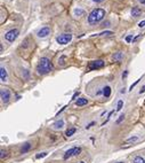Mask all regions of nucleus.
<instances>
[{"label":"nucleus","mask_w":145,"mask_h":163,"mask_svg":"<svg viewBox=\"0 0 145 163\" xmlns=\"http://www.w3.org/2000/svg\"><path fill=\"white\" fill-rule=\"evenodd\" d=\"M53 69L52 66V62L48 57H41L39 60V63L37 66V71L39 75H46V74H49Z\"/></svg>","instance_id":"obj_1"},{"label":"nucleus","mask_w":145,"mask_h":163,"mask_svg":"<svg viewBox=\"0 0 145 163\" xmlns=\"http://www.w3.org/2000/svg\"><path fill=\"white\" fill-rule=\"evenodd\" d=\"M105 17V11L102 8H96L88 15V22L89 24H96L99 21H102Z\"/></svg>","instance_id":"obj_2"},{"label":"nucleus","mask_w":145,"mask_h":163,"mask_svg":"<svg viewBox=\"0 0 145 163\" xmlns=\"http://www.w3.org/2000/svg\"><path fill=\"white\" fill-rule=\"evenodd\" d=\"M72 39V35L70 33H63V35H60L57 38H56V41L60 44V45H66L69 44Z\"/></svg>","instance_id":"obj_3"},{"label":"nucleus","mask_w":145,"mask_h":163,"mask_svg":"<svg viewBox=\"0 0 145 163\" xmlns=\"http://www.w3.org/2000/svg\"><path fill=\"white\" fill-rule=\"evenodd\" d=\"M17 36H18V30L17 29H12V30H9L8 32L5 33V39L7 41H9V43H13L17 38Z\"/></svg>","instance_id":"obj_4"},{"label":"nucleus","mask_w":145,"mask_h":163,"mask_svg":"<svg viewBox=\"0 0 145 163\" xmlns=\"http://www.w3.org/2000/svg\"><path fill=\"white\" fill-rule=\"evenodd\" d=\"M81 153V148L80 147H72L69 150H66L65 154H64V160H67L72 156H76V155H79Z\"/></svg>","instance_id":"obj_5"},{"label":"nucleus","mask_w":145,"mask_h":163,"mask_svg":"<svg viewBox=\"0 0 145 163\" xmlns=\"http://www.w3.org/2000/svg\"><path fill=\"white\" fill-rule=\"evenodd\" d=\"M0 98H1V101L4 103H7L11 99V92L7 90V89H1L0 91Z\"/></svg>","instance_id":"obj_6"},{"label":"nucleus","mask_w":145,"mask_h":163,"mask_svg":"<svg viewBox=\"0 0 145 163\" xmlns=\"http://www.w3.org/2000/svg\"><path fill=\"white\" fill-rule=\"evenodd\" d=\"M102 67H104V61H102V60H96V61H92V62L89 63L88 69H89V70H94V69H99V68H102Z\"/></svg>","instance_id":"obj_7"},{"label":"nucleus","mask_w":145,"mask_h":163,"mask_svg":"<svg viewBox=\"0 0 145 163\" xmlns=\"http://www.w3.org/2000/svg\"><path fill=\"white\" fill-rule=\"evenodd\" d=\"M48 35H50V28H48V27L41 28L39 31L37 32V36H38L39 38H46Z\"/></svg>","instance_id":"obj_8"},{"label":"nucleus","mask_w":145,"mask_h":163,"mask_svg":"<svg viewBox=\"0 0 145 163\" xmlns=\"http://www.w3.org/2000/svg\"><path fill=\"white\" fill-rule=\"evenodd\" d=\"M53 128L55 130H61L64 128V121L63 120H58L53 124Z\"/></svg>","instance_id":"obj_9"},{"label":"nucleus","mask_w":145,"mask_h":163,"mask_svg":"<svg viewBox=\"0 0 145 163\" xmlns=\"http://www.w3.org/2000/svg\"><path fill=\"white\" fill-rule=\"evenodd\" d=\"M87 103H88V100H87L86 98H79V99H77V100H76V105H77L78 107L86 106Z\"/></svg>","instance_id":"obj_10"},{"label":"nucleus","mask_w":145,"mask_h":163,"mask_svg":"<svg viewBox=\"0 0 145 163\" xmlns=\"http://www.w3.org/2000/svg\"><path fill=\"white\" fill-rule=\"evenodd\" d=\"M0 79L1 82H7V70L4 67H1L0 69Z\"/></svg>","instance_id":"obj_11"},{"label":"nucleus","mask_w":145,"mask_h":163,"mask_svg":"<svg viewBox=\"0 0 145 163\" xmlns=\"http://www.w3.org/2000/svg\"><path fill=\"white\" fill-rule=\"evenodd\" d=\"M112 59H113L116 62H120V61L123 59V53H122V52H117V53L113 54Z\"/></svg>","instance_id":"obj_12"},{"label":"nucleus","mask_w":145,"mask_h":163,"mask_svg":"<svg viewBox=\"0 0 145 163\" xmlns=\"http://www.w3.org/2000/svg\"><path fill=\"white\" fill-rule=\"evenodd\" d=\"M141 14H142V11H141L138 7H132V16H134V17H138V16H141Z\"/></svg>","instance_id":"obj_13"},{"label":"nucleus","mask_w":145,"mask_h":163,"mask_svg":"<svg viewBox=\"0 0 145 163\" xmlns=\"http://www.w3.org/2000/svg\"><path fill=\"white\" fill-rule=\"evenodd\" d=\"M31 147H32V145L30 144V142H25L23 146H22V148H21V153H27V152H29V150H31Z\"/></svg>","instance_id":"obj_14"},{"label":"nucleus","mask_w":145,"mask_h":163,"mask_svg":"<svg viewBox=\"0 0 145 163\" xmlns=\"http://www.w3.org/2000/svg\"><path fill=\"white\" fill-rule=\"evenodd\" d=\"M76 131H77V129H76V128H70V129H67V130L65 131V136L66 137L73 136V135L76 133Z\"/></svg>","instance_id":"obj_15"},{"label":"nucleus","mask_w":145,"mask_h":163,"mask_svg":"<svg viewBox=\"0 0 145 163\" xmlns=\"http://www.w3.org/2000/svg\"><path fill=\"white\" fill-rule=\"evenodd\" d=\"M132 163H145V159L144 157H142V156H139V155H137V156L134 157Z\"/></svg>","instance_id":"obj_16"},{"label":"nucleus","mask_w":145,"mask_h":163,"mask_svg":"<svg viewBox=\"0 0 145 163\" xmlns=\"http://www.w3.org/2000/svg\"><path fill=\"white\" fill-rule=\"evenodd\" d=\"M103 95H104L105 98H109V96L111 95V87H110V86H105V87L103 89Z\"/></svg>","instance_id":"obj_17"},{"label":"nucleus","mask_w":145,"mask_h":163,"mask_svg":"<svg viewBox=\"0 0 145 163\" xmlns=\"http://www.w3.org/2000/svg\"><path fill=\"white\" fill-rule=\"evenodd\" d=\"M138 139H139V138H138L137 136H132L126 140V144H129V142H136V141H138Z\"/></svg>","instance_id":"obj_18"},{"label":"nucleus","mask_w":145,"mask_h":163,"mask_svg":"<svg viewBox=\"0 0 145 163\" xmlns=\"http://www.w3.org/2000/svg\"><path fill=\"white\" fill-rule=\"evenodd\" d=\"M66 60H67V57H66L65 55H62V56L60 57V60H58V63H60L61 66H64L66 63Z\"/></svg>","instance_id":"obj_19"},{"label":"nucleus","mask_w":145,"mask_h":163,"mask_svg":"<svg viewBox=\"0 0 145 163\" xmlns=\"http://www.w3.org/2000/svg\"><path fill=\"white\" fill-rule=\"evenodd\" d=\"M122 106H123V101H122V100H119V101H118V106H117V110H121Z\"/></svg>","instance_id":"obj_20"},{"label":"nucleus","mask_w":145,"mask_h":163,"mask_svg":"<svg viewBox=\"0 0 145 163\" xmlns=\"http://www.w3.org/2000/svg\"><path fill=\"white\" fill-rule=\"evenodd\" d=\"M123 120H125V115L122 114V115H120V116H119V118L117 120V124H120V123L122 122Z\"/></svg>","instance_id":"obj_21"},{"label":"nucleus","mask_w":145,"mask_h":163,"mask_svg":"<svg viewBox=\"0 0 145 163\" xmlns=\"http://www.w3.org/2000/svg\"><path fill=\"white\" fill-rule=\"evenodd\" d=\"M6 156H7V152H6V150H1V155H0L1 160H4Z\"/></svg>","instance_id":"obj_22"},{"label":"nucleus","mask_w":145,"mask_h":163,"mask_svg":"<svg viewBox=\"0 0 145 163\" xmlns=\"http://www.w3.org/2000/svg\"><path fill=\"white\" fill-rule=\"evenodd\" d=\"M46 155H47V153H40V154H38L36 157H37V159H41V157H45Z\"/></svg>","instance_id":"obj_23"},{"label":"nucleus","mask_w":145,"mask_h":163,"mask_svg":"<svg viewBox=\"0 0 145 163\" xmlns=\"http://www.w3.org/2000/svg\"><path fill=\"white\" fill-rule=\"evenodd\" d=\"M132 40V35H129V36L126 37V41H127V43H130Z\"/></svg>","instance_id":"obj_24"},{"label":"nucleus","mask_w":145,"mask_h":163,"mask_svg":"<svg viewBox=\"0 0 145 163\" xmlns=\"http://www.w3.org/2000/svg\"><path fill=\"white\" fill-rule=\"evenodd\" d=\"M138 27L139 28H144L145 27V20H143L142 22H139V23H138Z\"/></svg>","instance_id":"obj_25"},{"label":"nucleus","mask_w":145,"mask_h":163,"mask_svg":"<svg viewBox=\"0 0 145 163\" xmlns=\"http://www.w3.org/2000/svg\"><path fill=\"white\" fill-rule=\"evenodd\" d=\"M78 95H79V92H77V93H74V94H73V96H72V100H76Z\"/></svg>","instance_id":"obj_26"},{"label":"nucleus","mask_w":145,"mask_h":163,"mask_svg":"<svg viewBox=\"0 0 145 163\" xmlns=\"http://www.w3.org/2000/svg\"><path fill=\"white\" fill-rule=\"evenodd\" d=\"M144 92H145V85H144V86H143V87H142V89H141V91H139V93L142 94V93H144Z\"/></svg>","instance_id":"obj_27"},{"label":"nucleus","mask_w":145,"mask_h":163,"mask_svg":"<svg viewBox=\"0 0 145 163\" xmlns=\"http://www.w3.org/2000/svg\"><path fill=\"white\" fill-rule=\"evenodd\" d=\"M94 2H96V4H101V2H103L104 0H92Z\"/></svg>","instance_id":"obj_28"},{"label":"nucleus","mask_w":145,"mask_h":163,"mask_svg":"<svg viewBox=\"0 0 145 163\" xmlns=\"http://www.w3.org/2000/svg\"><path fill=\"white\" fill-rule=\"evenodd\" d=\"M109 24H110V22H106V23H103V24H102V27H109Z\"/></svg>","instance_id":"obj_29"},{"label":"nucleus","mask_w":145,"mask_h":163,"mask_svg":"<svg viewBox=\"0 0 145 163\" xmlns=\"http://www.w3.org/2000/svg\"><path fill=\"white\" fill-rule=\"evenodd\" d=\"M137 1H138V2H141V4H144V5H145V0H137Z\"/></svg>","instance_id":"obj_30"},{"label":"nucleus","mask_w":145,"mask_h":163,"mask_svg":"<svg viewBox=\"0 0 145 163\" xmlns=\"http://www.w3.org/2000/svg\"><path fill=\"white\" fill-rule=\"evenodd\" d=\"M79 163H86V162H83V161H81V162H79Z\"/></svg>","instance_id":"obj_31"},{"label":"nucleus","mask_w":145,"mask_h":163,"mask_svg":"<svg viewBox=\"0 0 145 163\" xmlns=\"http://www.w3.org/2000/svg\"><path fill=\"white\" fill-rule=\"evenodd\" d=\"M117 163H125V162H117Z\"/></svg>","instance_id":"obj_32"}]
</instances>
